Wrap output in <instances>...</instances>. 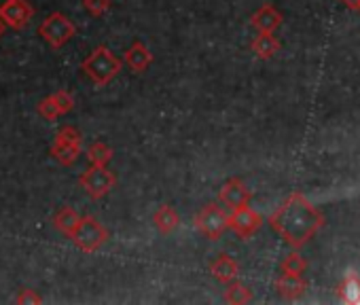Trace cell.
Wrapping results in <instances>:
<instances>
[{"label": "cell", "instance_id": "6", "mask_svg": "<svg viewBox=\"0 0 360 305\" xmlns=\"http://www.w3.org/2000/svg\"><path fill=\"white\" fill-rule=\"evenodd\" d=\"M198 231L206 235L208 240L217 242L227 231V214L219 204H206L193 219Z\"/></svg>", "mask_w": 360, "mask_h": 305}, {"label": "cell", "instance_id": "7", "mask_svg": "<svg viewBox=\"0 0 360 305\" xmlns=\"http://www.w3.org/2000/svg\"><path fill=\"white\" fill-rule=\"evenodd\" d=\"M263 225V216L252 210L250 206H242L231 210V214H227V229H231L240 240H248L252 238Z\"/></svg>", "mask_w": 360, "mask_h": 305}, {"label": "cell", "instance_id": "1", "mask_svg": "<svg viewBox=\"0 0 360 305\" xmlns=\"http://www.w3.org/2000/svg\"><path fill=\"white\" fill-rule=\"evenodd\" d=\"M269 227L295 250L303 248L324 227V214L299 191L290 193L267 219Z\"/></svg>", "mask_w": 360, "mask_h": 305}, {"label": "cell", "instance_id": "25", "mask_svg": "<svg viewBox=\"0 0 360 305\" xmlns=\"http://www.w3.org/2000/svg\"><path fill=\"white\" fill-rule=\"evenodd\" d=\"M15 303H20V305H37V303H43V297L32 288H20V292L15 294Z\"/></svg>", "mask_w": 360, "mask_h": 305}, {"label": "cell", "instance_id": "23", "mask_svg": "<svg viewBox=\"0 0 360 305\" xmlns=\"http://www.w3.org/2000/svg\"><path fill=\"white\" fill-rule=\"evenodd\" d=\"M37 110H39V115H41L43 119H47V121H56L58 117H62V112H60V108L56 106V102L51 100V96L43 98V100L39 102Z\"/></svg>", "mask_w": 360, "mask_h": 305}, {"label": "cell", "instance_id": "27", "mask_svg": "<svg viewBox=\"0 0 360 305\" xmlns=\"http://www.w3.org/2000/svg\"><path fill=\"white\" fill-rule=\"evenodd\" d=\"M339 3H343L345 9H349L354 13H360V0H339Z\"/></svg>", "mask_w": 360, "mask_h": 305}, {"label": "cell", "instance_id": "18", "mask_svg": "<svg viewBox=\"0 0 360 305\" xmlns=\"http://www.w3.org/2000/svg\"><path fill=\"white\" fill-rule=\"evenodd\" d=\"M79 221H81L79 212H77L75 208H70V206H62V208L53 214V225H56V229L62 231L66 238L75 231V227L79 225Z\"/></svg>", "mask_w": 360, "mask_h": 305}, {"label": "cell", "instance_id": "26", "mask_svg": "<svg viewBox=\"0 0 360 305\" xmlns=\"http://www.w3.org/2000/svg\"><path fill=\"white\" fill-rule=\"evenodd\" d=\"M56 140H68V142H81L83 144V136L77 127L72 125H64L60 127V131L56 134Z\"/></svg>", "mask_w": 360, "mask_h": 305}, {"label": "cell", "instance_id": "11", "mask_svg": "<svg viewBox=\"0 0 360 305\" xmlns=\"http://www.w3.org/2000/svg\"><path fill=\"white\" fill-rule=\"evenodd\" d=\"M276 290H278V294L282 299L295 301V299H299L307 290V282L303 280V275H295V273L280 271V275L276 280Z\"/></svg>", "mask_w": 360, "mask_h": 305}, {"label": "cell", "instance_id": "20", "mask_svg": "<svg viewBox=\"0 0 360 305\" xmlns=\"http://www.w3.org/2000/svg\"><path fill=\"white\" fill-rule=\"evenodd\" d=\"M112 157H115V150L102 140L94 142L87 148V160L91 162V166H108L112 162Z\"/></svg>", "mask_w": 360, "mask_h": 305}, {"label": "cell", "instance_id": "12", "mask_svg": "<svg viewBox=\"0 0 360 305\" xmlns=\"http://www.w3.org/2000/svg\"><path fill=\"white\" fill-rule=\"evenodd\" d=\"M210 273L217 282L221 284H229L231 280H238L240 275V265L233 257H229L227 252L219 254L212 263H210Z\"/></svg>", "mask_w": 360, "mask_h": 305}, {"label": "cell", "instance_id": "17", "mask_svg": "<svg viewBox=\"0 0 360 305\" xmlns=\"http://www.w3.org/2000/svg\"><path fill=\"white\" fill-rule=\"evenodd\" d=\"M337 294L345 303H360V275L356 271H347L337 286Z\"/></svg>", "mask_w": 360, "mask_h": 305}, {"label": "cell", "instance_id": "13", "mask_svg": "<svg viewBox=\"0 0 360 305\" xmlns=\"http://www.w3.org/2000/svg\"><path fill=\"white\" fill-rule=\"evenodd\" d=\"M123 62L134 70V72H144L153 64V53L142 41H134L129 49L123 53Z\"/></svg>", "mask_w": 360, "mask_h": 305}, {"label": "cell", "instance_id": "16", "mask_svg": "<svg viewBox=\"0 0 360 305\" xmlns=\"http://www.w3.org/2000/svg\"><path fill=\"white\" fill-rule=\"evenodd\" d=\"M153 223H155V227L159 229V233L167 235V233H172V231H176V229H178V225H180V216H178V212H176L172 206L163 204V206H159V210L155 212Z\"/></svg>", "mask_w": 360, "mask_h": 305}, {"label": "cell", "instance_id": "22", "mask_svg": "<svg viewBox=\"0 0 360 305\" xmlns=\"http://www.w3.org/2000/svg\"><path fill=\"white\" fill-rule=\"evenodd\" d=\"M110 7H112V0H83V9L94 18L106 15Z\"/></svg>", "mask_w": 360, "mask_h": 305}, {"label": "cell", "instance_id": "4", "mask_svg": "<svg viewBox=\"0 0 360 305\" xmlns=\"http://www.w3.org/2000/svg\"><path fill=\"white\" fill-rule=\"evenodd\" d=\"M39 37H41L51 49H62L68 41H72V39L77 37V26H75V22H72L68 15L56 11V13L47 15V18L41 22V26H39Z\"/></svg>", "mask_w": 360, "mask_h": 305}, {"label": "cell", "instance_id": "21", "mask_svg": "<svg viewBox=\"0 0 360 305\" xmlns=\"http://www.w3.org/2000/svg\"><path fill=\"white\" fill-rule=\"evenodd\" d=\"M305 269H307V261H305V257L299 254V250H295V248H292V252H288V254L282 259V263H280V271H284V273L303 275Z\"/></svg>", "mask_w": 360, "mask_h": 305}, {"label": "cell", "instance_id": "8", "mask_svg": "<svg viewBox=\"0 0 360 305\" xmlns=\"http://www.w3.org/2000/svg\"><path fill=\"white\" fill-rule=\"evenodd\" d=\"M34 18V7L28 0H5L0 5V20L11 30H24Z\"/></svg>", "mask_w": 360, "mask_h": 305}, {"label": "cell", "instance_id": "5", "mask_svg": "<svg viewBox=\"0 0 360 305\" xmlns=\"http://www.w3.org/2000/svg\"><path fill=\"white\" fill-rule=\"evenodd\" d=\"M117 185V176L106 168V166H89L81 176H79V187L91 197V200H102L106 197Z\"/></svg>", "mask_w": 360, "mask_h": 305}, {"label": "cell", "instance_id": "3", "mask_svg": "<svg viewBox=\"0 0 360 305\" xmlns=\"http://www.w3.org/2000/svg\"><path fill=\"white\" fill-rule=\"evenodd\" d=\"M72 240V244L83 250V252H98L106 242H108V229L91 214L81 216L79 225L75 227V231L68 235Z\"/></svg>", "mask_w": 360, "mask_h": 305}, {"label": "cell", "instance_id": "14", "mask_svg": "<svg viewBox=\"0 0 360 305\" xmlns=\"http://www.w3.org/2000/svg\"><path fill=\"white\" fill-rule=\"evenodd\" d=\"M51 155L58 164L70 168L77 164V160L81 157V142H68V140H53L51 146Z\"/></svg>", "mask_w": 360, "mask_h": 305}, {"label": "cell", "instance_id": "10", "mask_svg": "<svg viewBox=\"0 0 360 305\" xmlns=\"http://www.w3.org/2000/svg\"><path fill=\"white\" fill-rule=\"evenodd\" d=\"M250 24L257 32H276L282 24H284V15L274 7V5H263L259 7L252 18H250Z\"/></svg>", "mask_w": 360, "mask_h": 305}, {"label": "cell", "instance_id": "24", "mask_svg": "<svg viewBox=\"0 0 360 305\" xmlns=\"http://www.w3.org/2000/svg\"><path fill=\"white\" fill-rule=\"evenodd\" d=\"M51 100L56 102V106L60 108L62 115H68L75 108V98L66 89H58L56 93H51Z\"/></svg>", "mask_w": 360, "mask_h": 305}, {"label": "cell", "instance_id": "15", "mask_svg": "<svg viewBox=\"0 0 360 305\" xmlns=\"http://www.w3.org/2000/svg\"><path fill=\"white\" fill-rule=\"evenodd\" d=\"M250 49L259 60H271L282 49V43L274 37V32H259V37L252 39Z\"/></svg>", "mask_w": 360, "mask_h": 305}, {"label": "cell", "instance_id": "9", "mask_svg": "<svg viewBox=\"0 0 360 305\" xmlns=\"http://www.w3.org/2000/svg\"><path fill=\"white\" fill-rule=\"evenodd\" d=\"M219 200H221L229 210H236V208H242V206H248V204H250L252 191L244 185V181H240V179H229V181L221 187Z\"/></svg>", "mask_w": 360, "mask_h": 305}, {"label": "cell", "instance_id": "28", "mask_svg": "<svg viewBox=\"0 0 360 305\" xmlns=\"http://www.w3.org/2000/svg\"><path fill=\"white\" fill-rule=\"evenodd\" d=\"M5 30H7V26L3 24V20H0V39H3V37H5Z\"/></svg>", "mask_w": 360, "mask_h": 305}, {"label": "cell", "instance_id": "2", "mask_svg": "<svg viewBox=\"0 0 360 305\" xmlns=\"http://www.w3.org/2000/svg\"><path fill=\"white\" fill-rule=\"evenodd\" d=\"M123 68V60H119L108 47H96L81 64V70L89 77L96 87H106Z\"/></svg>", "mask_w": 360, "mask_h": 305}, {"label": "cell", "instance_id": "19", "mask_svg": "<svg viewBox=\"0 0 360 305\" xmlns=\"http://www.w3.org/2000/svg\"><path fill=\"white\" fill-rule=\"evenodd\" d=\"M225 301L231 303V305H244V303H250L252 301V290L238 282V280H231L225 288Z\"/></svg>", "mask_w": 360, "mask_h": 305}]
</instances>
